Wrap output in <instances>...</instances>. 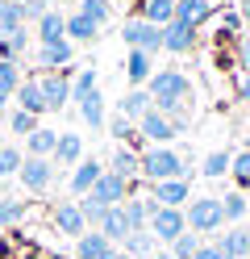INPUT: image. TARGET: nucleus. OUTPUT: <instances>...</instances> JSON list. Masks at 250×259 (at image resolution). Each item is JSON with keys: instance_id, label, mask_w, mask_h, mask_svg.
Wrapping results in <instances>:
<instances>
[{"instance_id": "nucleus-1", "label": "nucleus", "mask_w": 250, "mask_h": 259, "mask_svg": "<svg viewBox=\"0 0 250 259\" xmlns=\"http://www.w3.org/2000/svg\"><path fill=\"white\" fill-rule=\"evenodd\" d=\"M146 92H150V101H155V109L183 134V125H188V109L183 105H188V96H192V79L183 71H155Z\"/></svg>"}, {"instance_id": "nucleus-2", "label": "nucleus", "mask_w": 250, "mask_h": 259, "mask_svg": "<svg viewBox=\"0 0 250 259\" xmlns=\"http://www.w3.org/2000/svg\"><path fill=\"white\" fill-rule=\"evenodd\" d=\"M142 176L150 184H163V180H188V163L183 155L171 147H150L142 151Z\"/></svg>"}, {"instance_id": "nucleus-3", "label": "nucleus", "mask_w": 250, "mask_h": 259, "mask_svg": "<svg viewBox=\"0 0 250 259\" xmlns=\"http://www.w3.org/2000/svg\"><path fill=\"white\" fill-rule=\"evenodd\" d=\"M183 218H188V230L192 234H217V230H225L221 197H192L188 209H183Z\"/></svg>"}, {"instance_id": "nucleus-4", "label": "nucleus", "mask_w": 250, "mask_h": 259, "mask_svg": "<svg viewBox=\"0 0 250 259\" xmlns=\"http://www.w3.org/2000/svg\"><path fill=\"white\" fill-rule=\"evenodd\" d=\"M121 38H125L129 51H146V55L163 51V29H159V25H150V21H138V17H125Z\"/></svg>"}, {"instance_id": "nucleus-5", "label": "nucleus", "mask_w": 250, "mask_h": 259, "mask_svg": "<svg viewBox=\"0 0 250 259\" xmlns=\"http://www.w3.org/2000/svg\"><path fill=\"white\" fill-rule=\"evenodd\" d=\"M146 230L155 234V242H175L183 230H188V218H183V209H163V205H155Z\"/></svg>"}, {"instance_id": "nucleus-6", "label": "nucleus", "mask_w": 250, "mask_h": 259, "mask_svg": "<svg viewBox=\"0 0 250 259\" xmlns=\"http://www.w3.org/2000/svg\"><path fill=\"white\" fill-rule=\"evenodd\" d=\"M133 184H138V180H133ZM133 184H129V180H121V176H113V171H105L88 197H92V201H100L105 209H117V205H125V201L133 197Z\"/></svg>"}, {"instance_id": "nucleus-7", "label": "nucleus", "mask_w": 250, "mask_h": 259, "mask_svg": "<svg viewBox=\"0 0 250 259\" xmlns=\"http://www.w3.org/2000/svg\"><path fill=\"white\" fill-rule=\"evenodd\" d=\"M71 71H75V67L38 75V79H42V96H46V113H59L67 101H71Z\"/></svg>"}, {"instance_id": "nucleus-8", "label": "nucleus", "mask_w": 250, "mask_h": 259, "mask_svg": "<svg viewBox=\"0 0 250 259\" xmlns=\"http://www.w3.org/2000/svg\"><path fill=\"white\" fill-rule=\"evenodd\" d=\"M50 222H55V230L67 234V238H83V234H88V222H83L75 201H59L55 209H50Z\"/></svg>"}, {"instance_id": "nucleus-9", "label": "nucleus", "mask_w": 250, "mask_h": 259, "mask_svg": "<svg viewBox=\"0 0 250 259\" xmlns=\"http://www.w3.org/2000/svg\"><path fill=\"white\" fill-rule=\"evenodd\" d=\"M150 201L163 205V209H183L192 201V184L188 180H163V184H150Z\"/></svg>"}, {"instance_id": "nucleus-10", "label": "nucleus", "mask_w": 250, "mask_h": 259, "mask_svg": "<svg viewBox=\"0 0 250 259\" xmlns=\"http://www.w3.org/2000/svg\"><path fill=\"white\" fill-rule=\"evenodd\" d=\"M213 247L221 251V259H250V230L246 226H229L225 234L213 238Z\"/></svg>"}, {"instance_id": "nucleus-11", "label": "nucleus", "mask_w": 250, "mask_h": 259, "mask_svg": "<svg viewBox=\"0 0 250 259\" xmlns=\"http://www.w3.org/2000/svg\"><path fill=\"white\" fill-rule=\"evenodd\" d=\"M17 180H21L29 192H46L50 180H55V163H50V159H25L21 171H17Z\"/></svg>"}, {"instance_id": "nucleus-12", "label": "nucleus", "mask_w": 250, "mask_h": 259, "mask_svg": "<svg viewBox=\"0 0 250 259\" xmlns=\"http://www.w3.org/2000/svg\"><path fill=\"white\" fill-rule=\"evenodd\" d=\"M50 163L55 167H79L83 163V138L79 134H71V130H63L59 134V142H55V155H50Z\"/></svg>"}, {"instance_id": "nucleus-13", "label": "nucleus", "mask_w": 250, "mask_h": 259, "mask_svg": "<svg viewBox=\"0 0 250 259\" xmlns=\"http://www.w3.org/2000/svg\"><path fill=\"white\" fill-rule=\"evenodd\" d=\"M138 134H142L146 142H155V147H167V142H171V138L179 134V130H175L171 121H167V117H163V113H159V109H150V113H146V117L138 121Z\"/></svg>"}, {"instance_id": "nucleus-14", "label": "nucleus", "mask_w": 250, "mask_h": 259, "mask_svg": "<svg viewBox=\"0 0 250 259\" xmlns=\"http://www.w3.org/2000/svg\"><path fill=\"white\" fill-rule=\"evenodd\" d=\"M13 101H17V109H25V113H33V117H42V113H46L42 79H38V75H29V79H21V88L13 92Z\"/></svg>"}, {"instance_id": "nucleus-15", "label": "nucleus", "mask_w": 250, "mask_h": 259, "mask_svg": "<svg viewBox=\"0 0 250 259\" xmlns=\"http://www.w3.org/2000/svg\"><path fill=\"white\" fill-rule=\"evenodd\" d=\"M109 171L133 184V180L142 176V155L133 151V147H117V151H113V159H109Z\"/></svg>"}, {"instance_id": "nucleus-16", "label": "nucleus", "mask_w": 250, "mask_h": 259, "mask_svg": "<svg viewBox=\"0 0 250 259\" xmlns=\"http://www.w3.org/2000/svg\"><path fill=\"white\" fill-rule=\"evenodd\" d=\"M105 171H109V167L100 163V159H83V163L71 171V192H75V197H88V192L96 188V180H100Z\"/></svg>"}, {"instance_id": "nucleus-17", "label": "nucleus", "mask_w": 250, "mask_h": 259, "mask_svg": "<svg viewBox=\"0 0 250 259\" xmlns=\"http://www.w3.org/2000/svg\"><path fill=\"white\" fill-rule=\"evenodd\" d=\"M38 42L42 46H55V42H67V17L59 9H46L38 17Z\"/></svg>"}, {"instance_id": "nucleus-18", "label": "nucleus", "mask_w": 250, "mask_h": 259, "mask_svg": "<svg viewBox=\"0 0 250 259\" xmlns=\"http://www.w3.org/2000/svg\"><path fill=\"white\" fill-rule=\"evenodd\" d=\"M113 255H117V247H113V242L100 234V230L75 238V259H113Z\"/></svg>"}, {"instance_id": "nucleus-19", "label": "nucleus", "mask_w": 250, "mask_h": 259, "mask_svg": "<svg viewBox=\"0 0 250 259\" xmlns=\"http://www.w3.org/2000/svg\"><path fill=\"white\" fill-rule=\"evenodd\" d=\"M150 75H155V55L129 51V55H125V79H129L133 88H142V84H150Z\"/></svg>"}, {"instance_id": "nucleus-20", "label": "nucleus", "mask_w": 250, "mask_h": 259, "mask_svg": "<svg viewBox=\"0 0 250 259\" xmlns=\"http://www.w3.org/2000/svg\"><path fill=\"white\" fill-rule=\"evenodd\" d=\"M209 17H213V5H209V0H179V5H175V21L188 25V29H200Z\"/></svg>"}, {"instance_id": "nucleus-21", "label": "nucleus", "mask_w": 250, "mask_h": 259, "mask_svg": "<svg viewBox=\"0 0 250 259\" xmlns=\"http://www.w3.org/2000/svg\"><path fill=\"white\" fill-rule=\"evenodd\" d=\"M196 46V29H188V25H179V21H171L163 29V51H171V55H188Z\"/></svg>"}, {"instance_id": "nucleus-22", "label": "nucleus", "mask_w": 250, "mask_h": 259, "mask_svg": "<svg viewBox=\"0 0 250 259\" xmlns=\"http://www.w3.org/2000/svg\"><path fill=\"white\" fill-rule=\"evenodd\" d=\"M71 59H75V46H71V42L38 46V63H42L46 71H63V67H71Z\"/></svg>"}, {"instance_id": "nucleus-23", "label": "nucleus", "mask_w": 250, "mask_h": 259, "mask_svg": "<svg viewBox=\"0 0 250 259\" xmlns=\"http://www.w3.org/2000/svg\"><path fill=\"white\" fill-rule=\"evenodd\" d=\"M100 234H105L109 242H125V238L133 234V226H129V218H125V205H117V209H109V213H105Z\"/></svg>"}, {"instance_id": "nucleus-24", "label": "nucleus", "mask_w": 250, "mask_h": 259, "mask_svg": "<svg viewBox=\"0 0 250 259\" xmlns=\"http://www.w3.org/2000/svg\"><path fill=\"white\" fill-rule=\"evenodd\" d=\"M150 109H155V101H150V92H146V88H129V92H125V101H121V117H129L133 125H138V121L146 117Z\"/></svg>"}, {"instance_id": "nucleus-25", "label": "nucleus", "mask_w": 250, "mask_h": 259, "mask_svg": "<svg viewBox=\"0 0 250 259\" xmlns=\"http://www.w3.org/2000/svg\"><path fill=\"white\" fill-rule=\"evenodd\" d=\"M55 142H59V134L55 130H33V134L25 138V159H50L55 155Z\"/></svg>"}, {"instance_id": "nucleus-26", "label": "nucleus", "mask_w": 250, "mask_h": 259, "mask_svg": "<svg viewBox=\"0 0 250 259\" xmlns=\"http://www.w3.org/2000/svg\"><path fill=\"white\" fill-rule=\"evenodd\" d=\"M121 251H125L129 259H150V255L159 251V242H155V234H150V230H133V234L121 242Z\"/></svg>"}, {"instance_id": "nucleus-27", "label": "nucleus", "mask_w": 250, "mask_h": 259, "mask_svg": "<svg viewBox=\"0 0 250 259\" xmlns=\"http://www.w3.org/2000/svg\"><path fill=\"white\" fill-rule=\"evenodd\" d=\"M79 117L83 121H88L92 130H105V96H100V88L96 92H88V96H83V101H79Z\"/></svg>"}, {"instance_id": "nucleus-28", "label": "nucleus", "mask_w": 250, "mask_h": 259, "mask_svg": "<svg viewBox=\"0 0 250 259\" xmlns=\"http://www.w3.org/2000/svg\"><path fill=\"white\" fill-rule=\"evenodd\" d=\"M150 213H155V201H150V197H138V192H133V197L125 201V218H129L133 230H146V226H150Z\"/></svg>"}, {"instance_id": "nucleus-29", "label": "nucleus", "mask_w": 250, "mask_h": 259, "mask_svg": "<svg viewBox=\"0 0 250 259\" xmlns=\"http://www.w3.org/2000/svg\"><path fill=\"white\" fill-rule=\"evenodd\" d=\"M175 5H179V0H146V13H142V21H150V25L167 29V25L175 21Z\"/></svg>"}, {"instance_id": "nucleus-30", "label": "nucleus", "mask_w": 250, "mask_h": 259, "mask_svg": "<svg viewBox=\"0 0 250 259\" xmlns=\"http://www.w3.org/2000/svg\"><path fill=\"white\" fill-rule=\"evenodd\" d=\"M96 38V25L83 17V13H67V42H92Z\"/></svg>"}, {"instance_id": "nucleus-31", "label": "nucleus", "mask_w": 250, "mask_h": 259, "mask_svg": "<svg viewBox=\"0 0 250 259\" xmlns=\"http://www.w3.org/2000/svg\"><path fill=\"white\" fill-rule=\"evenodd\" d=\"M221 213H225L229 226H238V222L250 213V201L242 197V192H225V197H221Z\"/></svg>"}, {"instance_id": "nucleus-32", "label": "nucleus", "mask_w": 250, "mask_h": 259, "mask_svg": "<svg viewBox=\"0 0 250 259\" xmlns=\"http://www.w3.org/2000/svg\"><path fill=\"white\" fill-rule=\"evenodd\" d=\"M79 13H83L96 29L113 21V5H109V0H79Z\"/></svg>"}, {"instance_id": "nucleus-33", "label": "nucleus", "mask_w": 250, "mask_h": 259, "mask_svg": "<svg viewBox=\"0 0 250 259\" xmlns=\"http://www.w3.org/2000/svg\"><path fill=\"white\" fill-rule=\"evenodd\" d=\"M105 130H109L117 142H121V147H125V142H138V138H142V134H138V125H133L129 117H121V113H117V117H109Z\"/></svg>"}, {"instance_id": "nucleus-34", "label": "nucleus", "mask_w": 250, "mask_h": 259, "mask_svg": "<svg viewBox=\"0 0 250 259\" xmlns=\"http://www.w3.org/2000/svg\"><path fill=\"white\" fill-rule=\"evenodd\" d=\"M17 88H21V67L17 63H0V101H9Z\"/></svg>"}, {"instance_id": "nucleus-35", "label": "nucleus", "mask_w": 250, "mask_h": 259, "mask_svg": "<svg viewBox=\"0 0 250 259\" xmlns=\"http://www.w3.org/2000/svg\"><path fill=\"white\" fill-rule=\"evenodd\" d=\"M33 130H38V117H33V113H25V109H13V113H9V134L29 138Z\"/></svg>"}, {"instance_id": "nucleus-36", "label": "nucleus", "mask_w": 250, "mask_h": 259, "mask_svg": "<svg viewBox=\"0 0 250 259\" xmlns=\"http://www.w3.org/2000/svg\"><path fill=\"white\" fill-rule=\"evenodd\" d=\"M229 163H233V155H225V151H213V155H205L200 171H205L209 180H217V176H225V171H229Z\"/></svg>"}, {"instance_id": "nucleus-37", "label": "nucleus", "mask_w": 250, "mask_h": 259, "mask_svg": "<svg viewBox=\"0 0 250 259\" xmlns=\"http://www.w3.org/2000/svg\"><path fill=\"white\" fill-rule=\"evenodd\" d=\"M200 247H205V242H200V234H192V230H183V234H179V238L171 242V255H175V259H192V255H196Z\"/></svg>"}, {"instance_id": "nucleus-38", "label": "nucleus", "mask_w": 250, "mask_h": 259, "mask_svg": "<svg viewBox=\"0 0 250 259\" xmlns=\"http://www.w3.org/2000/svg\"><path fill=\"white\" fill-rule=\"evenodd\" d=\"M25 218V201H13V197H0V230L5 226H17Z\"/></svg>"}, {"instance_id": "nucleus-39", "label": "nucleus", "mask_w": 250, "mask_h": 259, "mask_svg": "<svg viewBox=\"0 0 250 259\" xmlns=\"http://www.w3.org/2000/svg\"><path fill=\"white\" fill-rule=\"evenodd\" d=\"M75 205H79V213H83V222H88L92 230H100V222H105V213H109V209L100 205V201H92V197H79Z\"/></svg>"}, {"instance_id": "nucleus-40", "label": "nucleus", "mask_w": 250, "mask_h": 259, "mask_svg": "<svg viewBox=\"0 0 250 259\" xmlns=\"http://www.w3.org/2000/svg\"><path fill=\"white\" fill-rule=\"evenodd\" d=\"M88 92H96V67H83V71L71 79V101H83Z\"/></svg>"}, {"instance_id": "nucleus-41", "label": "nucleus", "mask_w": 250, "mask_h": 259, "mask_svg": "<svg viewBox=\"0 0 250 259\" xmlns=\"http://www.w3.org/2000/svg\"><path fill=\"white\" fill-rule=\"evenodd\" d=\"M21 163H25V155L5 142V147H0V176H17V171H21Z\"/></svg>"}, {"instance_id": "nucleus-42", "label": "nucleus", "mask_w": 250, "mask_h": 259, "mask_svg": "<svg viewBox=\"0 0 250 259\" xmlns=\"http://www.w3.org/2000/svg\"><path fill=\"white\" fill-rule=\"evenodd\" d=\"M229 176L238 184H250V151H238L233 155V163H229Z\"/></svg>"}, {"instance_id": "nucleus-43", "label": "nucleus", "mask_w": 250, "mask_h": 259, "mask_svg": "<svg viewBox=\"0 0 250 259\" xmlns=\"http://www.w3.org/2000/svg\"><path fill=\"white\" fill-rule=\"evenodd\" d=\"M242 13L238 9H229V13H221V25H217V34H225V38H233V34H242Z\"/></svg>"}, {"instance_id": "nucleus-44", "label": "nucleus", "mask_w": 250, "mask_h": 259, "mask_svg": "<svg viewBox=\"0 0 250 259\" xmlns=\"http://www.w3.org/2000/svg\"><path fill=\"white\" fill-rule=\"evenodd\" d=\"M9 5H21V9L29 13V17H33V21H38L42 13H46V0H9Z\"/></svg>"}, {"instance_id": "nucleus-45", "label": "nucleus", "mask_w": 250, "mask_h": 259, "mask_svg": "<svg viewBox=\"0 0 250 259\" xmlns=\"http://www.w3.org/2000/svg\"><path fill=\"white\" fill-rule=\"evenodd\" d=\"M192 259H221V251H217V247H213V242H205V247H200V251H196Z\"/></svg>"}, {"instance_id": "nucleus-46", "label": "nucleus", "mask_w": 250, "mask_h": 259, "mask_svg": "<svg viewBox=\"0 0 250 259\" xmlns=\"http://www.w3.org/2000/svg\"><path fill=\"white\" fill-rule=\"evenodd\" d=\"M242 67L250 71V29H246V34H242Z\"/></svg>"}, {"instance_id": "nucleus-47", "label": "nucleus", "mask_w": 250, "mask_h": 259, "mask_svg": "<svg viewBox=\"0 0 250 259\" xmlns=\"http://www.w3.org/2000/svg\"><path fill=\"white\" fill-rule=\"evenodd\" d=\"M238 96H242V101H246V105H250V71H246V75H242V84H238Z\"/></svg>"}, {"instance_id": "nucleus-48", "label": "nucleus", "mask_w": 250, "mask_h": 259, "mask_svg": "<svg viewBox=\"0 0 250 259\" xmlns=\"http://www.w3.org/2000/svg\"><path fill=\"white\" fill-rule=\"evenodd\" d=\"M238 13H242V21L250 25V0H238Z\"/></svg>"}, {"instance_id": "nucleus-49", "label": "nucleus", "mask_w": 250, "mask_h": 259, "mask_svg": "<svg viewBox=\"0 0 250 259\" xmlns=\"http://www.w3.org/2000/svg\"><path fill=\"white\" fill-rule=\"evenodd\" d=\"M150 259H175L171 251H155V255H150Z\"/></svg>"}, {"instance_id": "nucleus-50", "label": "nucleus", "mask_w": 250, "mask_h": 259, "mask_svg": "<svg viewBox=\"0 0 250 259\" xmlns=\"http://www.w3.org/2000/svg\"><path fill=\"white\" fill-rule=\"evenodd\" d=\"M242 151H250V134H246V142H242Z\"/></svg>"}, {"instance_id": "nucleus-51", "label": "nucleus", "mask_w": 250, "mask_h": 259, "mask_svg": "<svg viewBox=\"0 0 250 259\" xmlns=\"http://www.w3.org/2000/svg\"><path fill=\"white\" fill-rule=\"evenodd\" d=\"M113 259H129V255H125V251H117V255H113Z\"/></svg>"}, {"instance_id": "nucleus-52", "label": "nucleus", "mask_w": 250, "mask_h": 259, "mask_svg": "<svg viewBox=\"0 0 250 259\" xmlns=\"http://www.w3.org/2000/svg\"><path fill=\"white\" fill-rule=\"evenodd\" d=\"M209 5H225V0H209Z\"/></svg>"}, {"instance_id": "nucleus-53", "label": "nucleus", "mask_w": 250, "mask_h": 259, "mask_svg": "<svg viewBox=\"0 0 250 259\" xmlns=\"http://www.w3.org/2000/svg\"><path fill=\"white\" fill-rule=\"evenodd\" d=\"M0 113H5V101H0Z\"/></svg>"}, {"instance_id": "nucleus-54", "label": "nucleus", "mask_w": 250, "mask_h": 259, "mask_svg": "<svg viewBox=\"0 0 250 259\" xmlns=\"http://www.w3.org/2000/svg\"><path fill=\"white\" fill-rule=\"evenodd\" d=\"M0 147H5V138H0Z\"/></svg>"}, {"instance_id": "nucleus-55", "label": "nucleus", "mask_w": 250, "mask_h": 259, "mask_svg": "<svg viewBox=\"0 0 250 259\" xmlns=\"http://www.w3.org/2000/svg\"><path fill=\"white\" fill-rule=\"evenodd\" d=\"M0 5H5V0H0Z\"/></svg>"}, {"instance_id": "nucleus-56", "label": "nucleus", "mask_w": 250, "mask_h": 259, "mask_svg": "<svg viewBox=\"0 0 250 259\" xmlns=\"http://www.w3.org/2000/svg\"><path fill=\"white\" fill-rule=\"evenodd\" d=\"M59 5H63V0H59Z\"/></svg>"}]
</instances>
